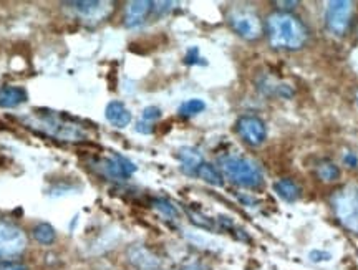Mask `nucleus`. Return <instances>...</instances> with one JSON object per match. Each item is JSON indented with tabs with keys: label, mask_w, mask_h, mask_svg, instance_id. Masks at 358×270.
<instances>
[{
	"label": "nucleus",
	"mask_w": 358,
	"mask_h": 270,
	"mask_svg": "<svg viewBox=\"0 0 358 270\" xmlns=\"http://www.w3.org/2000/svg\"><path fill=\"white\" fill-rule=\"evenodd\" d=\"M266 29L271 45L279 50H301L308 37L303 22L290 12L271 13Z\"/></svg>",
	"instance_id": "1"
},
{
	"label": "nucleus",
	"mask_w": 358,
	"mask_h": 270,
	"mask_svg": "<svg viewBox=\"0 0 358 270\" xmlns=\"http://www.w3.org/2000/svg\"><path fill=\"white\" fill-rule=\"evenodd\" d=\"M219 164H221L219 168H221L224 176L237 184V186L248 189H257L262 186L264 174L261 166L256 161L244 156L231 155L221 157Z\"/></svg>",
	"instance_id": "2"
},
{
	"label": "nucleus",
	"mask_w": 358,
	"mask_h": 270,
	"mask_svg": "<svg viewBox=\"0 0 358 270\" xmlns=\"http://www.w3.org/2000/svg\"><path fill=\"white\" fill-rule=\"evenodd\" d=\"M337 219L348 231L358 234V186H345L334 197Z\"/></svg>",
	"instance_id": "3"
},
{
	"label": "nucleus",
	"mask_w": 358,
	"mask_h": 270,
	"mask_svg": "<svg viewBox=\"0 0 358 270\" xmlns=\"http://www.w3.org/2000/svg\"><path fill=\"white\" fill-rule=\"evenodd\" d=\"M231 29L244 40H257L264 34V25L261 17L252 8L236 7L227 15Z\"/></svg>",
	"instance_id": "4"
},
{
	"label": "nucleus",
	"mask_w": 358,
	"mask_h": 270,
	"mask_svg": "<svg viewBox=\"0 0 358 270\" xmlns=\"http://www.w3.org/2000/svg\"><path fill=\"white\" fill-rule=\"evenodd\" d=\"M353 15V3L348 0H332L327 3L325 25L327 30L337 37H343L350 29Z\"/></svg>",
	"instance_id": "5"
},
{
	"label": "nucleus",
	"mask_w": 358,
	"mask_h": 270,
	"mask_svg": "<svg viewBox=\"0 0 358 270\" xmlns=\"http://www.w3.org/2000/svg\"><path fill=\"white\" fill-rule=\"evenodd\" d=\"M27 247V236L19 226L0 220V259L15 257Z\"/></svg>",
	"instance_id": "6"
},
{
	"label": "nucleus",
	"mask_w": 358,
	"mask_h": 270,
	"mask_svg": "<svg viewBox=\"0 0 358 270\" xmlns=\"http://www.w3.org/2000/svg\"><path fill=\"white\" fill-rule=\"evenodd\" d=\"M237 134L248 143L249 146H261L267 138V126L259 116L244 115L236 123Z\"/></svg>",
	"instance_id": "7"
},
{
	"label": "nucleus",
	"mask_w": 358,
	"mask_h": 270,
	"mask_svg": "<svg viewBox=\"0 0 358 270\" xmlns=\"http://www.w3.org/2000/svg\"><path fill=\"white\" fill-rule=\"evenodd\" d=\"M101 169L106 176L116 181H127L136 173V166L128 157L113 155L101 161Z\"/></svg>",
	"instance_id": "8"
},
{
	"label": "nucleus",
	"mask_w": 358,
	"mask_h": 270,
	"mask_svg": "<svg viewBox=\"0 0 358 270\" xmlns=\"http://www.w3.org/2000/svg\"><path fill=\"white\" fill-rule=\"evenodd\" d=\"M129 264L136 270H161V260L145 246H131L127 252Z\"/></svg>",
	"instance_id": "9"
},
{
	"label": "nucleus",
	"mask_w": 358,
	"mask_h": 270,
	"mask_svg": "<svg viewBox=\"0 0 358 270\" xmlns=\"http://www.w3.org/2000/svg\"><path fill=\"white\" fill-rule=\"evenodd\" d=\"M151 12H153V2H150V0L128 2L127 8H124V25L128 29H136V27L145 24Z\"/></svg>",
	"instance_id": "10"
},
{
	"label": "nucleus",
	"mask_w": 358,
	"mask_h": 270,
	"mask_svg": "<svg viewBox=\"0 0 358 270\" xmlns=\"http://www.w3.org/2000/svg\"><path fill=\"white\" fill-rule=\"evenodd\" d=\"M65 6H70L75 12L83 15L85 19H101L106 17L110 12V3L96 2V0H78V2H65Z\"/></svg>",
	"instance_id": "11"
},
{
	"label": "nucleus",
	"mask_w": 358,
	"mask_h": 270,
	"mask_svg": "<svg viewBox=\"0 0 358 270\" xmlns=\"http://www.w3.org/2000/svg\"><path fill=\"white\" fill-rule=\"evenodd\" d=\"M105 116L116 128H127L131 123V111L122 101H110L105 108Z\"/></svg>",
	"instance_id": "12"
},
{
	"label": "nucleus",
	"mask_w": 358,
	"mask_h": 270,
	"mask_svg": "<svg viewBox=\"0 0 358 270\" xmlns=\"http://www.w3.org/2000/svg\"><path fill=\"white\" fill-rule=\"evenodd\" d=\"M178 159L179 163H181V168L185 173L187 174H196L198 173V169L201 168V164L204 163L203 159V155L196 150V148H181V150L178 151Z\"/></svg>",
	"instance_id": "13"
},
{
	"label": "nucleus",
	"mask_w": 358,
	"mask_h": 270,
	"mask_svg": "<svg viewBox=\"0 0 358 270\" xmlns=\"http://www.w3.org/2000/svg\"><path fill=\"white\" fill-rule=\"evenodd\" d=\"M29 94L20 87H0V108H17L27 101Z\"/></svg>",
	"instance_id": "14"
},
{
	"label": "nucleus",
	"mask_w": 358,
	"mask_h": 270,
	"mask_svg": "<svg viewBox=\"0 0 358 270\" xmlns=\"http://www.w3.org/2000/svg\"><path fill=\"white\" fill-rule=\"evenodd\" d=\"M274 191H275V194L279 196L280 199H284L285 202H295L302 194L301 186H299L294 179H289V178L275 181Z\"/></svg>",
	"instance_id": "15"
},
{
	"label": "nucleus",
	"mask_w": 358,
	"mask_h": 270,
	"mask_svg": "<svg viewBox=\"0 0 358 270\" xmlns=\"http://www.w3.org/2000/svg\"><path fill=\"white\" fill-rule=\"evenodd\" d=\"M196 176L203 179L204 183L211 184V186H222L224 184V178H222L221 171H219L216 166H213L209 163L201 164V168L198 169V173H196Z\"/></svg>",
	"instance_id": "16"
},
{
	"label": "nucleus",
	"mask_w": 358,
	"mask_h": 270,
	"mask_svg": "<svg viewBox=\"0 0 358 270\" xmlns=\"http://www.w3.org/2000/svg\"><path fill=\"white\" fill-rule=\"evenodd\" d=\"M32 234H34L35 241L40 242V244H43V246H50L57 239L55 229H53V226H50V224H47V222L37 224V226L34 227Z\"/></svg>",
	"instance_id": "17"
},
{
	"label": "nucleus",
	"mask_w": 358,
	"mask_h": 270,
	"mask_svg": "<svg viewBox=\"0 0 358 270\" xmlns=\"http://www.w3.org/2000/svg\"><path fill=\"white\" fill-rule=\"evenodd\" d=\"M317 176L324 183H334L340 178V168L332 161H320L317 166Z\"/></svg>",
	"instance_id": "18"
},
{
	"label": "nucleus",
	"mask_w": 358,
	"mask_h": 270,
	"mask_svg": "<svg viewBox=\"0 0 358 270\" xmlns=\"http://www.w3.org/2000/svg\"><path fill=\"white\" fill-rule=\"evenodd\" d=\"M204 110H206V103L203 100H199V98H191V100H186L185 103H181L178 113L185 116V118H191V116L203 113Z\"/></svg>",
	"instance_id": "19"
},
{
	"label": "nucleus",
	"mask_w": 358,
	"mask_h": 270,
	"mask_svg": "<svg viewBox=\"0 0 358 270\" xmlns=\"http://www.w3.org/2000/svg\"><path fill=\"white\" fill-rule=\"evenodd\" d=\"M153 204H155V208L158 209L163 215H166V218H178L179 213H178L176 206H174L173 202H169L168 199H156Z\"/></svg>",
	"instance_id": "20"
},
{
	"label": "nucleus",
	"mask_w": 358,
	"mask_h": 270,
	"mask_svg": "<svg viewBox=\"0 0 358 270\" xmlns=\"http://www.w3.org/2000/svg\"><path fill=\"white\" fill-rule=\"evenodd\" d=\"M161 118V110L158 106H148L143 110V121L146 123H151V121H156Z\"/></svg>",
	"instance_id": "21"
},
{
	"label": "nucleus",
	"mask_w": 358,
	"mask_h": 270,
	"mask_svg": "<svg viewBox=\"0 0 358 270\" xmlns=\"http://www.w3.org/2000/svg\"><path fill=\"white\" fill-rule=\"evenodd\" d=\"M308 259H310L312 262H327V260L332 259V254L325 250H312L310 254H308Z\"/></svg>",
	"instance_id": "22"
},
{
	"label": "nucleus",
	"mask_w": 358,
	"mask_h": 270,
	"mask_svg": "<svg viewBox=\"0 0 358 270\" xmlns=\"http://www.w3.org/2000/svg\"><path fill=\"white\" fill-rule=\"evenodd\" d=\"M0 270H29L27 265L20 262H13V260H2L0 262Z\"/></svg>",
	"instance_id": "23"
},
{
	"label": "nucleus",
	"mask_w": 358,
	"mask_h": 270,
	"mask_svg": "<svg viewBox=\"0 0 358 270\" xmlns=\"http://www.w3.org/2000/svg\"><path fill=\"white\" fill-rule=\"evenodd\" d=\"M199 60H201V57H199L198 48H196V47L189 48V50H187V53H186V58H185V62L187 63V65H196V63H201Z\"/></svg>",
	"instance_id": "24"
},
{
	"label": "nucleus",
	"mask_w": 358,
	"mask_h": 270,
	"mask_svg": "<svg viewBox=\"0 0 358 270\" xmlns=\"http://www.w3.org/2000/svg\"><path fill=\"white\" fill-rule=\"evenodd\" d=\"M343 163H345L348 168H355V166L358 164V159L353 152H348V155L343 156Z\"/></svg>",
	"instance_id": "25"
},
{
	"label": "nucleus",
	"mask_w": 358,
	"mask_h": 270,
	"mask_svg": "<svg viewBox=\"0 0 358 270\" xmlns=\"http://www.w3.org/2000/svg\"><path fill=\"white\" fill-rule=\"evenodd\" d=\"M136 132H140V133H145V134H148V133H151L153 132V128H151L150 126V123H143V121H140V123L136 125Z\"/></svg>",
	"instance_id": "26"
},
{
	"label": "nucleus",
	"mask_w": 358,
	"mask_h": 270,
	"mask_svg": "<svg viewBox=\"0 0 358 270\" xmlns=\"http://www.w3.org/2000/svg\"><path fill=\"white\" fill-rule=\"evenodd\" d=\"M275 6H284L282 8H285V10H290V8L299 6V2H294V0H290V2H275Z\"/></svg>",
	"instance_id": "27"
},
{
	"label": "nucleus",
	"mask_w": 358,
	"mask_h": 270,
	"mask_svg": "<svg viewBox=\"0 0 358 270\" xmlns=\"http://www.w3.org/2000/svg\"><path fill=\"white\" fill-rule=\"evenodd\" d=\"M355 101H357V108H358V92L355 93Z\"/></svg>",
	"instance_id": "28"
},
{
	"label": "nucleus",
	"mask_w": 358,
	"mask_h": 270,
	"mask_svg": "<svg viewBox=\"0 0 358 270\" xmlns=\"http://www.w3.org/2000/svg\"><path fill=\"white\" fill-rule=\"evenodd\" d=\"M357 35H358V27H357Z\"/></svg>",
	"instance_id": "29"
}]
</instances>
